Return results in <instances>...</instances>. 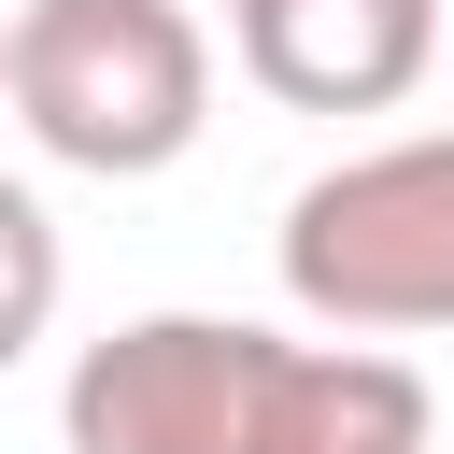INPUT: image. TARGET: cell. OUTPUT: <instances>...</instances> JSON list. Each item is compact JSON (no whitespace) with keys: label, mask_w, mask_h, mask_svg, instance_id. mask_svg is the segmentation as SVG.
<instances>
[{"label":"cell","mask_w":454,"mask_h":454,"mask_svg":"<svg viewBox=\"0 0 454 454\" xmlns=\"http://www.w3.org/2000/svg\"><path fill=\"white\" fill-rule=\"evenodd\" d=\"M0 99L57 170L142 184L213 128V43L184 0H28L0 28Z\"/></svg>","instance_id":"cell-1"},{"label":"cell","mask_w":454,"mask_h":454,"mask_svg":"<svg viewBox=\"0 0 454 454\" xmlns=\"http://www.w3.org/2000/svg\"><path fill=\"white\" fill-rule=\"evenodd\" d=\"M270 355L284 340L241 312H142V326L71 355L57 426H71V454H255Z\"/></svg>","instance_id":"cell-3"},{"label":"cell","mask_w":454,"mask_h":454,"mask_svg":"<svg viewBox=\"0 0 454 454\" xmlns=\"http://www.w3.org/2000/svg\"><path fill=\"white\" fill-rule=\"evenodd\" d=\"M227 43L284 114H397L440 71V0H227Z\"/></svg>","instance_id":"cell-4"},{"label":"cell","mask_w":454,"mask_h":454,"mask_svg":"<svg viewBox=\"0 0 454 454\" xmlns=\"http://www.w3.org/2000/svg\"><path fill=\"white\" fill-rule=\"evenodd\" d=\"M440 411L397 355H355V340H284L270 383H255V454H426Z\"/></svg>","instance_id":"cell-5"},{"label":"cell","mask_w":454,"mask_h":454,"mask_svg":"<svg viewBox=\"0 0 454 454\" xmlns=\"http://www.w3.org/2000/svg\"><path fill=\"white\" fill-rule=\"evenodd\" d=\"M57 284H71V270H57V213H43V199L0 170V369H14V355L57 326Z\"/></svg>","instance_id":"cell-6"},{"label":"cell","mask_w":454,"mask_h":454,"mask_svg":"<svg viewBox=\"0 0 454 454\" xmlns=\"http://www.w3.org/2000/svg\"><path fill=\"white\" fill-rule=\"evenodd\" d=\"M284 298L340 340L454 326V128L369 142L284 199Z\"/></svg>","instance_id":"cell-2"}]
</instances>
